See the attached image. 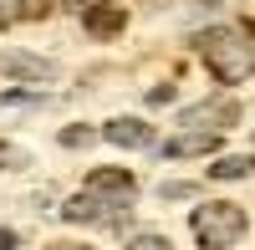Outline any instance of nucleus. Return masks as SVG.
Here are the masks:
<instances>
[{
    "label": "nucleus",
    "mask_w": 255,
    "mask_h": 250,
    "mask_svg": "<svg viewBox=\"0 0 255 250\" xmlns=\"http://www.w3.org/2000/svg\"><path fill=\"white\" fill-rule=\"evenodd\" d=\"M82 26H87L92 36H118V31L128 26V5H118V0L92 5V10H82Z\"/></svg>",
    "instance_id": "nucleus-9"
},
{
    "label": "nucleus",
    "mask_w": 255,
    "mask_h": 250,
    "mask_svg": "<svg viewBox=\"0 0 255 250\" xmlns=\"http://www.w3.org/2000/svg\"><path fill=\"white\" fill-rule=\"evenodd\" d=\"M20 20V0H0V26H15Z\"/></svg>",
    "instance_id": "nucleus-14"
},
{
    "label": "nucleus",
    "mask_w": 255,
    "mask_h": 250,
    "mask_svg": "<svg viewBox=\"0 0 255 250\" xmlns=\"http://www.w3.org/2000/svg\"><path fill=\"white\" fill-rule=\"evenodd\" d=\"M123 210H133V199H118V194H97V189H82L61 204V220L67 225H118Z\"/></svg>",
    "instance_id": "nucleus-3"
},
{
    "label": "nucleus",
    "mask_w": 255,
    "mask_h": 250,
    "mask_svg": "<svg viewBox=\"0 0 255 250\" xmlns=\"http://www.w3.org/2000/svg\"><path fill=\"white\" fill-rule=\"evenodd\" d=\"M245 174H255V158L250 153H225V158L209 163V179H245Z\"/></svg>",
    "instance_id": "nucleus-10"
},
{
    "label": "nucleus",
    "mask_w": 255,
    "mask_h": 250,
    "mask_svg": "<svg viewBox=\"0 0 255 250\" xmlns=\"http://www.w3.org/2000/svg\"><path fill=\"white\" fill-rule=\"evenodd\" d=\"M26 163H31V153H26V148H15V143L0 138V169H26Z\"/></svg>",
    "instance_id": "nucleus-11"
},
{
    "label": "nucleus",
    "mask_w": 255,
    "mask_h": 250,
    "mask_svg": "<svg viewBox=\"0 0 255 250\" xmlns=\"http://www.w3.org/2000/svg\"><path fill=\"white\" fill-rule=\"evenodd\" d=\"M123 250H174V240H163V235H153V230H143V235H133Z\"/></svg>",
    "instance_id": "nucleus-12"
},
{
    "label": "nucleus",
    "mask_w": 255,
    "mask_h": 250,
    "mask_svg": "<svg viewBox=\"0 0 255 250\" xmlns=\"http://www.w3.org/2000/svg\"><path fill=\"white\" fill-rule=\"evenodd\" d=\"M51 10V0H20V20H41Z\"/></svg>",
    "instance_id": "nucleus-13"
},
{
    "label": "nucleus",
    "mask_w": 255,
    "mask_h": 250,
    "mask_svg": "<svg viewBox=\"0 0 255 250\" xmlns=\"http://www.w3.org/2000/svg\"><path fill=\"white\" fill-rule=\"evenodd\" d=\"M51 250H92V245H51Z\"/></svg>",
    "instance_id": "nucleus-18"
},
{
    "label": "nucleus",
    "mask_w": 255,
    "mask_h": 250,
    "mask_svg": "<svg viewBox=\"0 0 255 250\" xmlns=\"http://www.w3.org/2000/svg\"><path fill=\"white\" fill-rule=\"evenodd\" d=\"M240 123V102L235 97H215V102H199L179 118V128H204V133H225Z\"/></svg>",
    "instance_id": "nucleus-4"
},
{
    "label": "nucleus",
    "mask_w": 255,
    "mask_h": 250,
    "mask_svg": "<svg viewBox=\"0 0 255 250\" xmlns=\"http://www.w3.org/2000/svg\"><path fill=\"white\" fill-rule=\"evenodd\" d=\"M87 189L118 194V199H138V179H133V169H92L87 174Z\"/></svg>",
    "instance_id": "nucleus-8"
},
{
    "label": "nucleus",
    "mask_w": 255,
    "mask_h": 250,
    "mask_svg": "<svg viewBox=\"0 0 255 250\" xmlns=\"http://www.w3.org/2000/svg\"><path fill=\"white\" fill-rule=\"evenodd\" d=\"M189 230H194V240H199L204 250H230V245L250 230V220H245L240 204H230V199H209V204H199V210L189 215Z\"/></svg>",
    "instance_id": "nucleus-2"
},
{
    "label": "nucleus",
    "mask_w": 255,
    "mask_h": 250,
    "mask_svg": "<svg viewBox=\"0 0 255 250\" xmlns=\"http://www.w3.org/2000/svg\"><path fill=\"white\" fill-rule=\"evenodd\" d=\"M0 77H5V82H46L51 61H41L31 51H0Z\"/></svg>",
    "instance_id": "nucleus-5"
},
{
    "label": "nucleus",
    "mask_w": 255,
    "mask_h": 250,
    "mask_svg": "<svg viewBox=\"0 0 255 250\" xmlns=\"http://www.w3.org/2000/svg\"><path fill=\"white\" fill-rule=\"evenodd\" d=\"M250 36H255V20H250Z\"/></svg>",
    "instance_id": "nucleus-19"
},
{
    "label": "nucleus",
    "mask_w": 255,
    "mask_h": 250,
    "mask_svg": "<svg viewBox=\"0 0 255 250\" xmlns=\"http://www.w3.org/2000/svg\"><path fill=\"white\" fill-rule=\"evenodd\" d=\"M0 250H15V230H0Z\"/></svg>",
    "instance_id": "nucleus-16"
},
{
    "label": "nucleus",
    "mask_w": 255,
    "mask_h": 250,
    "mask_svg": "<svg viewBox=\"0 0 255 250\" xmlns=\"http://www.w3.org/2000/svg\"><path fill=\"white\" fill-rule=\"evenodd\" d=\"M77 10H92V5H108V0H72Z\"/></svg>",
    "instance_id": "nucleus-17"
},
{
    "label": "nucleus",
    "mask_w": 255,
    "mask_h": 250,
    "mask_svg": "<svg viewBox=\"0 0 255 250\" xmlns=\"http://www.w3.org/2000/svg\"><path fill=\"white\" fill-rule=\"evenodd\" d=\"M194 46H199V56H204V67L215 72L225 87L250 82V72H255V46H250V36L230 31V26H215V31H199Z\"/></svg>",
    "instance_id": "nucleus-1"
},
{
    "label": "nucleus",
    "mask_w": 255,
    "mask_h": 250,
    "mask_svg": "<svg viewBox=\"0 0 255 250\" xmlns=\"http://www.w3.org/2000/svg\"><path fill=\"white\" fill-rule=\"evenodd\" d=\"M220 148V133H204V128H189L179 138L163 143V158H199V153H215Z\"/></svg>",
    "instance_id": "nucleus-7"
},
{
    "label": "nucleus",
    "mask_w": 255,
    "mask_h": 250,
    "mask_svg": "<svg viewBox=\"0 0 255 250\" xmlns=\"http://www.w3.org/2000/svg\"><path fill=\"white\" fill-rule=\"evenodd\" d=\"M102 138L108 143H118V148H153V128H148L143 118H113L108 128H102Z\"/></svg>",
    "instance_id": "nucleus-6"
},
{
    "label": "nucleus",
    "mask_w": 255,
    "mask_h": 250,
    "mask_svg": "<svg viewBox=\"0 0 255 250\" xmlns=\"http://www.w3.org/2000/svg\"><path fill=\"white\" fill-rule=\"evenodd\" d=\"M87 138H92V128H67V133H61V143H67V148H82Z\"/></svg>",
    "instance_id": "nucleus-15"
}]
</instances>
